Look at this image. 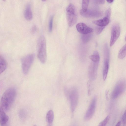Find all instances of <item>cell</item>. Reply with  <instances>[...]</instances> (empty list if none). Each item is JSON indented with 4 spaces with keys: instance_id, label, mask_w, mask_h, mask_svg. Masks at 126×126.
<instances>
[{
    "instance_id": "6da1fadb",
    "label": "cell",
    "mask_w": 126,
    "mask_h": 126,
    "mask_svg": "<svg viewBox=\"0 0 126 126\" xmlns=\"http://www.w3.org/2000/svg\"><path fill=\"white\" fill-rule=\"evenodd\" d=\"M16 91L13 87L7 89L2 96L0 106L6 112L9 110L11 107L15 99Z\"/></svg>"
},
{
    "instance_id": "7a4b0ae2",
    "label": "cell",
    "mask_w": 126,
    "mask_h": 126,
    "mask_svg": "<svg viewBox=\"0 0 126 126\" xmlns=\"http://www.w3.org/2000/svg\"><path fill=\"white\" fill-rule=\"evenodd\" d=\"M37 44L38 57L41 63H44L47 60V54L46 40L44 35L40 37Z\"/></svg>"
},
{
    "instance_id": "3957f363",
    "label": "cell",
    "mask_w": 126,
    "mask_h": 126,
    "mask_svg": "<svg viewBox=\"0 0 126 126\" xmlns=\"http://www.w3.org/2000/svg\"><path fill=\"white\" fill-rule=\"evenodd\" d=\"M66 16L68 24L69 27L73 26L77 21V17L75 8L72 4L70 3L66 9Z\"/></svg>"
},
{
    "instance_id": "277c9868",
    "label": "cell",
    "mask_w": 126,
    "mask_h": 126,
    "mask_svg": "<svg viewBox=\"0 0 126 126\" xmlns=\"http://www.w3.org/2000/svg\"><path fill=\"white\" fill-rule=\"evenodd\" d=\"M35 55L33 54L28 55L22 57L21 63L23 73L27 74L29 72L31 67L34 59Z\"/></svg>"
},
{
    "instance_id": "5b68a950",
    "label": "cell",
    "mask_w": 126,
    "mask_h": 126,
    "mask_svg": "<svg viewBox=\"0 0 126 126\" xmlns=\"http://www.w3.org/2000/svg\"><path fill=\"white\" fill-rule=\"evenodd\" d=\"M126 82L124 79L119 81L116 84L111 94V97L113 99L117 98L125 91Z\"/></svg>"
},
{
    "instance_id": "8992f818",
    "label": "cell",
    "mask_w": 126,
    "mask_h": 126,
    "mask_svg": "<svg viewBox=\"0 0 126 126\" xmlns=\"http://www.w3.org/2000/svg\"><path fill=\"white\" fill-rule=\"evenodd\" d=\"M104 60L103 64V78L104 80L107 78L109 65L110 52L107 44H105L104 48Z\"/></svg>"
},
{
    "instance_id": "52a82bcc",
    "label": "cell",
    "mask_w": 126,
    "mask_h": 126,
    "mask_svg": "<svg viewBox=\"0 0 126 126\" xmlns=\"http://www.w3.org/2000/svg\"><path fill=\"white\" fill-rule=\"evenodd\" d=\"M71 108L72 111L74 112L77 107L78 100V93L76 88L75 87L71 88L69 92Z\"/></svg>"
},
{
    "instance_id": "ba28073f",
    "label": "cell",
    "mask_w": 126,
    "mask_h": 126,
    "mask_svg": "<svg viewBox=\"0 0 126 126\" xmlns=\"http://www.w3.org/2000/svg\"><path fill=\"white\" fill-rule=\"evenodd\" d=\"M120 32V29L119 25L118 24H114L112 27L110 46L111 47L115 43L119 37Z\"/></svg>"
},
{
    "instance_id": "9c48e42d",
    "label": "cell",
    "mask_w": 126,
    "mask_h": 126,
    "mask_svg": "<svg viewBox=\"0 0 126 126\" xmlns=\"http://www.w3.org/2000/svg\"><path fill=\"white\" fill-rule=\"evenodd\" d=\"M96 99L94 97L93 99L89 108L84 116V119L86 121L90 120L93 117L95 110Z\"/></svg>"
},
{
    "instance_id": "30bf717a",
    "label": "cell",
    "mask_w": 126,
    "mask_h": 126,
    "mask_svg": "<svg viewBox=\"0 0 126 126\" xmlns=\"http://www.w3.org/2000/svg\"><path fill=\"white\" fill-rule=\"evenodd\" d=\"M99 63L92 62L89 67L88 75L89 79L91 80H94L97 77Z\"/></svg>"
},
{
    "instance_id": "8fae6325",
    "label": "cell",
    "mask_w": 126,
    "mask_h": 126,
    "mask_svg": "<svg viewBox=\"0 0 126 126\" xmlns=\"http://www.w3.org/2000/svg\"><path fill=\"white\" fill-rule=\"evenodd\" d=\"M80 15L83 16L87 17H100L102 16V13L100 11L87 10L83 11L82 9L80 10Z\"/></svg>"
},
{
    "instance_id": "7c38bea8",
    "label": "cell",
    "mask_w": 126,
    "mask_h": 126,
    "mask_svg": "<svg viewBox=\"0 0 126 126\" xmlns=\"http://www.w3.org/2000/svg\"><path fill=\"white\" fill-rule=\"evenodd\" d=\"M76 28L78 32L82 34L91 33L94 31L93 29L83 23H78L76 25Z\"/></svg>"
},
{
    "instance_id": "4fadbf2b",
    "label": "cell",
    "mask_w": 126,
    "mask_h": 126,
    "mask_svg": "<svg viewBox=\"0 0 126 126\" xmlns=\"http://www.w3.org/2000/svg\"><path fill=\"white\" fill-rule=\"evenodd\" d=\"M9 117L6 114L5 111L0 106V124L1 126L5 125L8 122Z\"/></svg>"
},
{
    "instance_id": "5bb4252c",
    "label": "cell",
    "mask_w": 126,
    "mask_h": 126,
    "mask_svg": "<svg viewBox=\"0 0 126 126\" xmlns=\"http://www.w3.org/2000/svg\"><path fill=\"white\" fill-rule=\"evenodd\" d=\"M110 19V18L105 16L102 19L94 21L93 22L97 26L105 27L109 23Z\"/></svg>"
},
{
    "instance_id": "9a60e30c",
    "label": "cell",
    "mask_w": 126,
    "mask_h": 126,
    "mask_svg": "<svg viewBox=\"0 0 126 126\" xmlns=\"http://www.w3.org/2000/svg\"><path fill=\"white\" fill-rule=\"evenodd\" d=\"M24 16L27 20H31L32 17V15L30 5L28 4L26 6L24 13Z\"/></svg>"
},
{
    "instance_id": "2e32d148",
    "label": "cell",
    "mask_w": 126,
    "mask_h": 126,
    "mask_svg": "<svg viewBox=\"0 0 126 126\" xmlns=\"http://www.w3.org/2000/svg\"><path fill=\"white\" fill-rule=\"evenodd\" d=\"M54 118L53 111L51 110H50L47 112L46 116V121L49 125L52 123Z\"/></svg>"
},
{
    "instance_id": "e0dca14e",
    "label": "cell",
    "mask_w": 126,
    "mask_h": 126,
    "mask_svg": "<svg viewBox=\"0 0 126 126\" xmlns=\"http://www.w3.org/2000/svg\"><path fill=\"white\" fill-rule=\"evenodd\" d=\"M6 67L7 63L5 60L0 55V74L5 70Z\"/></svg>"
},
{
    "instance_id": "ac0fdd59",
    "label": "cell",
    "mask_w": 126,
    "mask_h": 126,
    "mask_svg": "<svg viewBox=\"0 0 126 126\" xmlns=\"http://www.w3.org/2000/svg\"><path fill=\"white\" fill-rule=\"evenodd\" d=\"M89 58L94 63L99 62L100 60L99 54L97 51H94L93 54L90 56Z\"/></svg>"
},
{
    "instance_id": "d6986e66",
    "label": "cell",
    "mask_w": 126,
    "mask_h": 126,
    "mask_svg": "<svg viewBox=\"0 0 126 126\" xmlns=\"http://www.w3.org/2000/svg\"><path fill=\"white\" fill-rule=\"evenodd\" d=\"M126 44L124 45L119 50L118 54V58L120 59L124 58L126 56Z\"/></svg>"
},
{
    "instance_id": "ffe728a7",
    "label": "cell",
    "mask_w": 126,
    "mask_h": 126,
    "mask_svg": "<svg viewBox=\"0 0 126 126\" xmlns=\"http://www.w3.org/2000/svg\"><path fill=\"white\" fill-rule=\"evenodd\" d=\"M92 36V35L90 33L82 34L81 36L82 40L83 43H86L89 41Z\"/></svg>"
},
{
    "instance_id": "44dd1931",
    "label": "cell",
    "mask_w": 126,
    "mask_h": 126,
    "mask_svg": "<svg viewBox=\"0 0 126 126\" xmlns=\"http://www.w3.org/2000/svg\"><path fill=\"white\" fill-rule=\"evenodd\" d=\"M89 0H82V10L85 11L87 10Z\"/></svg>"
},
{
    "instance_id": "7402d4cb",
    "label": "cell",
    "mask_w": 126,
    "mask_h": 126,
    "mask_svg": "<svg viewBox=\"0 0 126 126\" xmlns=\"http://www.w3.org/2000/svg\"><path fill=\"white\" fill-rule=\"evenodd\" d=\"M110 119V116L108 115L104 119L100 122L98 125L99 126H106Z\"/></svg>"
},
{
    "instance_id": "603a6c76",
    "label": "cell",
    "mask_w": 126,
    "mask_h": 126,
    "mask_svg": "<svg viewBox=\"0 0 126 126\" xmlns=\"http://www.w3.org/2000/svg\"><path fill=\"white\" fill-rule=\"evenodd\" d=\"M53 17V15L51 16H50L49 19L48 29L49 31L50 32H52V30Z\"/></svg>"
},
{
    "instance_id": "cb8c5ba5",
    "label": "cell",
    "mask_w": 126,
    "mask_h": 126,
    "mask_svg": "<svg viewBox=\"0 0 126 126\" xmlns=\"http://www.w3.org/2000/svg\"><path fill=\"white\" fill-rule=\"evenodd\" d=\"M105 27L97 26L95 29L96 32L97 34H100L105 28Z\"/></svg>"
},
{
    "instance_id": "d4e9b609",
    "label": "cell",
    "mask_w": 126,
    "mask_h": 126,
    "mask_svg": "<svg viewBox=\"0 0 126 126\" xmlns=\"http://www.w3.org/2000/svg\"><path fill=\"white\" fill-rule=\"evenodd\" d=\"M21 117L23 119H25L27 117V111L24 110H22L21 111Z\"/></svg>"
},
{
    "instance_id": "484cf974",
    "label": "cell",
    "mask_w": 126,
    "mask_h": 126,
    "mask_svg": "<svg viewBox=\"0 0 126 126\" xmlns=\"http://www.w3.org/2000/svg\"><path fill=\"white\" fill-rule=\"evenodd\" d=\"M126 111L124 112L122 116L123 123L124 125H126Z\"/></svg>"
},
{
    "instance_id": "4316f807",
    "label": "cell",
    "mask_w": 126,
    "mask_h": 126,
    "mask_svg": "<svg viewBox=\"0 0 126 126\" xmlns=\"http://www.w3.org/2000/svg\"><path fill=\"white\" fill-rule=\"evenodd\" d=\"M37 28L35 25L33 26L31 30V32L33 34H34L37 31Z\"/></svg>"
},
{
    "instance_id": "83f0119b",
    "label": "cell",
    "mask_w": 126,
    "mask_h": 126,
    "mask_svg": "<svg viewBox=\"0 0 126 126\" xmlns=\"http://www.w3.org/2000/svg\"><path fill=\"white\" fill-rule=\"evenodd\" d=\"M111 14V10L110 8H109L107 10L106 13V16L110 18Z\"/></svg>"
},
{
    "instance_id": "f1b7e54d",
    "label": "cell",
    "mask_w": 126,
    "mask_h": 126,
    "mask_svg": "<svg viewBox=\"0 0 126 126\" xmlns=\"http://www.w3.org/2000/svg\"><path fill=\"white\" fill-rule=\"evenodd\" d=\"M121 121L118 122L116 124V126H120L121 125Z\"/></svg>"
},
{
    "instance_id": "f546056e",
    "label": "cell",
    "mask_w": 126,
    "mask_h": 126,
    "mask_svg": "<svg viewBox=\"0 0 126 126\" xmlns=\"http://www.w3.org/2000/svg\"><path fill=\"white\" fill-rule=\"evenodd\" d=\"M107 2L109 3H112L113 1V0H106Z\"/></svg>"
},
{
    "instance_id": "4dcf8cb0",
    "label": "cell",
    "mask_w": 126,
    "mask_h": 126,
    "mask_svg": "<svg viewBox=\"0 0 126 126\" xmlns=\"http://www.w3.org/2000/svg\"><path fill=\"white\" fill-rule=\"evenodd\" d=\"M99 2L100 3L103 4V3L104 2V0H100Z\"/></svg>"
},
{
    "instance_id": "1f68e13d",
    "label": "cell",
    "mask_w": 126,
    "mask_h": 126,
    "mask_svg": "<svg viewBox=\"0 0 126 126\" xmlns=\"http://www.w3.org/2000/svg\"><path fill=\"white\" fill-rule=\"evenodd\" d=\"M42 1H46V0H41Z\"/></svg>"
},
{
    "instance_id": "d6a6232c",
    "label": "cell",
    "mask_w": 126,
    "mask_h": 126,
    "mask_svg": "<svg viewBox=\"0 0 126 126\" xmlns=\"http://www.w3.org/2000/svg\"><path fill=\"white\" fill-rule=\"evenodd\" d=\"M6 0H3L4 1H5Z\"/></svg>"
}]
</instances>
